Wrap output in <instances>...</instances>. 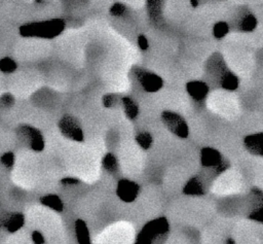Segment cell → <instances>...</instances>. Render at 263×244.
<instances>
[{"label": "cell", "instance_id": "6da1fadb", "mask_svg": "<svg viewBox=\"0 0 263 244\" xmlns=\"http://www.w3.org/2000/svg\"><path fill=\"white\" fill-rule=\"evenodd\" d=\"M65 29L62 19H51L39 22L27 23L20 27V34L24 37H36L52 39L60 35Z\"/></svg>", "mask_w": 263, "mask_h": 244}, {"label": "cell", "instance_id": "7a4b0ae2", "mask_svg": "<svg viewBox=\"0 0 263 244\" xmlns=\"http://www.w3.org/2000/svg\"><path fill=\"white\" fill-rule=\"evenodd\" d=\"M170 231L166 218H159L146 224L137 236L135 244H165Z\"/></svg>", "mask_w": 263, "mask_h": 244}, {"label": "cell", "instance_id": "3957f363", "mask_svg": "<svg viewBox=\"0 0 263 244\" xmlns=\"http://www.w3.org/2000/svg\"><path fill=\"white\" fill-rule=\"evenodd\" d=\"M17 136L19 140L26 146L34 151H42L44 149L43 135L37 128L31 125H20L17 129Z\"/></svg>", "mask_w": 263, "mask_h": 244}, {"label": "cell", "instance_id": "277c9868", "mask_svg": "<svg viewBox=\"0 0 263 244\" xmlns=\"http://www.w3.org/2000/svg\"><path fill=\"white\" fill-rule=\"evenodd\" d=\"M132 74L136 81L140 84L143 90L149 93H156L160 91L164 86V81L157 73L151 72L142 67H134L132 69Z\"/></svg>", "mask_w": 263, "mask_h": 244}, {"label": "cell", "instance_id": "5b68a950", "mask_svg": "<svg viewBox=\"0 0 263 244\" xmlns=\"http://www.w3.org/2000/svg\"><path fill=\"white\" fill-rule=\"evenodd\" d=\"M162 121L170 132H172L180 138H187L189 135V128L182 116L174 112H164L162 114Z\"/></svg>", "mask_w": 263, "mask_h": 244}, {"label": "cell", "instance_id": "8992f818", "mask_svg": "<svg viewBox=\"0 0 263 244\" xmlns=\"http://www.w3.org/2000/svg\"><path fill=\"white\" fill-rule=\"evenodd\" d=\"M59 129L64 137L74 141H83L85 139L84 131L75 118L71 116H65L59 122Z\"/></svg>", "mask_w": 263, "mask_h": 244}, {"label": "cell", "instance_id": "52a82bcc", "mask_svg": "<svg viewBox=\"0 0 263 244\" xmlns=\"http://www.w3.org/2000/svg\"><path fill=\"white\" fill-rule=\"evenodd\" d=\"M200 163L206 168H215L217 172H223L227 168L222 155L212 147H204L200 151Z\"/></svg>", "mask_w": 263, "mask_h": 244}, {"label": "cell", "instance_id": "ba28073f", "mask_svg": "<svg viewBox=\"0 0 263 244\" xmlns=\"http://www.w3.org/2000/svg\"><path fill=\"white\" fill-rule=\"evenodd\" d=\"M139 192H140V187L136 182L130 179H120L118 181L116 195L121 201L126 203L134 202L137 199Z\"/></svg>", "mask_w": 263, "mask_h": 244}, {"label": "cell", "instance_id": "9c48e42d", "mask_svg": "<svg viewBox=\"0 0 263 244\" xmlns=\"http://www.w3.org/2000/svg\"><path fill=\"white\" fill-rule=\"evenodd\" d=\"M207 71L214 75L215 78H217L218 81H220L223 76L230 71L227 68V65L225 63L224 59L219 53H215L210 57L207 62Z\"/></svg>", "mask_w": 263, "mask_h": 244}, {"label": "cell", "instance_id": "30bf717a", "mask_svg": "<svg viewBox=\"0 0 263 244\" xmlns=\"http://www.w3.org/2000/svg\"><path fill=\"white\" fill-rule=\"evenodd\" d=\"M25 225V217L21 212H4L2 220V229L9 233H14Z\"/></svg>", "mask_w": 263, "mask_h": 244}, {"label": "cell", "instance_id": "8fae6325", "mask_svg": "<svg viewBox=\"0 0 263 244\" xmlns=\"http://www.w3.org/2000/svg\"><path fill=\"white\" fill-rule=\"evenodd\" d=\"M186 90L189 96L196 102L203 101L208 93H209V86L202 81H191L187 83Z\"/></svg>", "mask_w": 263, "mask_h": 244}, {"label": "cell", "instance_id": "7c38bea8", "mask_svg": "<svg viewBox=\"0 0 263 244\" xmlns=\"http://www.w3.org/2000/svg\"><path fill=\"white\" fill-rule=\"evenodd\" d=\"M245 147L254 156L263 155V133H255L245 137Z\"/></svg>", "mask_w": 263, "mask_h": 244}, {"label": "cell", "instance_id": "4fadbf2b", "mask_svg": "<svg viewBox=\"0 0 263 244\" xmlns=\"http://www.w3.org/2000/svg\"><path fill=\"white\" fill-rule=\"evenodd\" d=\"M146 7L150 21L159 24L163 19L164 0H146Z\"/></svg>", "mask_w": 263, "mask_h": 244}, {"label": "cell", "instance_id": "5bb4252c", "mask_svg": "<svg viewBox=\"0 0 263 244\" xmlns=\"http://www.w3.org/2000/svg\"><path fill=\"white\" fill-rule=\"evenodd\" d=\"M120 102L122 104V108H123V111H125L127 118L130 120H135L139 114L138 104L129 96L121 97Z\"/></svg>", "mask_w": 263, "mask_h": 244}, {"label": "cell", "instance_id": "9a60e30c", "mask_svg": "<svg viewBox=\"0 0 263 244\" xmlns=\"http://www.w3.org/2000/svg\"><path fill=\"white\" fill-rule=\"evenodd\" d=\"M40 202L42 205L49 207L55 211H58V212L63 211V208H64L63 202H62V200L60 199V197L54 194H49V195L41 197Z\"/></svg>", "mask_w": 263, "mask_h": 244}, {"label": "cell", "instance_id": "2e32d148", "mask_svg": "<svg viewBox=\"0 0 263 244\" xmlns=\"http://www.w3.org/2000/svg\"><path fill=\"white\" fill-rule=\"evenodd\" d=\"M75 235L79 241V244H90L89 232L86 223L82 220L76 221L75 223Z\"/></svg>", "mask_w": 263, "mask_h": 244}, {"label": "cell", "instance_id": "e0dca14e", "mask_svg": "<svg viewBox=\"0 0 263 244\" xmlns=\"http://www.w3.org/2000/svg\"><path fill=\"white\" fill-rule=\"evenodd\" d=\"M183 193L190 196H202L205 194L202 182L197 177H192L183 189Z\"/></svg>", "mask_w": 263, "mask_h": 244}, {"label": "cell", "instance_id": "ac0fdd59", "mask_svg": "<svg viewBox=\"0 0 263 244\" xmlns=\"http://www.w3.org/2000/svg\"><path fill=\"white\" fill-rule=\"evenodd\" d=\"M257 19L253 13L247 11L243 14V17L240 20V29L245 32H251L257 27Z\"/></svg>", "mask_w": 263, "mask_h": 244}, {"label": "cell", "instance_id": "d6986e66", "mask_svg": "<svg viewBox=\"0 0 263 244\" xmlns=\"http://www.w3.org/2000/svg\"><path fill=\"white\" fill-rule=\"evenodd\" d=\"M220 86L227 91H235L239 87V78L231 71H228L219 81Z\"/></svg>", "mask_w": 263, "mask_h": 244}, {"label": "cell", "instance_id": "ffe728a7", "mask_svg": "<svg viewBox=\"0 0 263 244\" xmlns=\"http://www.w3.org/2000/svg\"><path fill=\"white\" fill-rule=\"evenodd\" d=\"M102 166L103 168L110 172V173H114L118 170V161L117 158L113 155V154H106L105 157L102 160Z\"/></svg>", "mask_w": 263, "mask_h": 244}, {"label": "cell", "instance_id": "44dd1931", "mask_svg": "<svg viewBox=\"0 0 263 244\" xmlns=\"http://www.w3.org/2000/svg\"><path fill=\"white\" fill-rule=\"evenodd\" d=\"M18 68V64L10 57H4L0 59V71L2 73H12Z\"/></svg>", "mask_w": 263, "mask_h": 244}, {"label": "cell", "instance_id": "7402d4cb", "mask_svg": "<svg viewBox=\"0 0 263 244\" xmlns=\"http://www.w3.org/2000/svg\"><path fill=\"white\" fill-rule=\"evenodd\" d=\"M136 141L138 145L142 147L143 149H148L151 147L153 143V138L150 133L148 132H142L140 134H138L136 137Z\"/></svg>", "mask_w": 263, "mask_h": 244}, {"label": "cell", "instance_id": "603a6c76", "mask_svg": "<svg viewBox=\"0 0 263 244\" xmlns=\"http://www.w3.org/2000/svg\"><path fill=\"white\" fill-rule=\"evenodd\" d=\"M229 31V26L225 22L216 23L213 27V35L216 38H223Z\"/></svg>", "mask_w": 263, "mask_h": 244}, {"label": "cell", "instance_id": "cb8c5ba5", "mask_svg": "<svg viewBox=\"0 0 263 244\" xmlns=\"http://www.w3.org/2000/svg\"><path fill=\"white\" fill-rule=\"evenodd\" d=\"M15 103V99L12 94L4 93L0 96V110L6 111L11 109Z\"/></svg>", "mask_w": 263, "mask_h": 244}, {"label": "cell", "instance_id": "d4e9b609", "mask_svg": "<svg viewBox=\"0 0 263 244\" xmlns=\"http://www.w3.org/2000/svg\"><path fill=\"white\" fill-rule=\"evenodd\" d=\"M0 163L2 164L5 169L10 170L14 165V155L11 151H6L2 156H0Z\"/></svg>", "mask_w": 263, "mask_h": 244}, {"label": "cell", "instance_id": "484cf974", "mask_svg": "<svg viewBox=\"0 0 263 244\" xmlns=\"http://www.w3.org/2000/svg\"><path fill=\"white\" fill-rule=\"evenodd\" d=\"M120 98L121 97H119L117 94H106L103 96L102 102L105 108L111 109L120 101Z\"/></svg>", "mask_w": 263, "mask_h": 244}, {"label": "cell", "instance_id": "4316f807", "mask_svg": "<svg viewBox=\"0 0 263 244\" xmlns=\"http://www.w3.org/2000/svg\"><path fill=\"white\" fill-rule=\"evenodd\" d=\"M128 12V8L125 4L116 2L110 7V13L114 17H123Z\"/></svg>", "mask_w": 263, "mask_h": 244}, {"label": "cell", "instance_id": "83f0119b", "mask_svg": "<svg viewBox=\"0 0 263 244\" xmlns=\"http://www.w3.org/2000/svg\"><path fill=\"white\" fill-rule=\"evenodd\" d=\"M31 238H32L34 244H44L45 242L43 235L39 231H34L32 235H31Z\"/></svg>", "mask_w": 263, "mask_h": 244}, {"label": "cell", "instance_id": "f1b7e54d", "mask_svg": "<svg viewBox=\"0 0 263 244\" xmlns=\"http://www.w3.org/2000/svg\"><path fill=\"white\" fill-rule=\"evenodd\" d=\"M138 44H139V47H140L141 50L145 51L148 49V40L147 38L144 36V35H140L138 37Z\"/></svg>", "mask_w": 263, "mask_h": 244}, {"label": "cell", "instance_id": "f546056e", "mask_svg": "<svg viewBox=\"0 0 263 244\" xmlns=\"http://www.w3.org/2000/svg\"><path fill=\"white\" fill-rule=\"evenodd\" d=\"M61 182L63 185H77L80 184V179L74 178V177H66L61 180Z\"/></svg>", "mask_w": 263, "mask_h": 244}, {"label": "cell", "instance_id": "4dcf8cb0", "mask_svg": "<svg viewBox=\"0 0 263 244\" xmlns=\"http://www.w3.org/2000/svg\"><path fill=\"white\" fill-rule=\"evenodd\" d=\"M250 218L253 219V220H255V221L261 222V221H262V209L259 208L258 210L254 211V212L252 213V215L250 216Z\"/></svg>", "mask_w": 263, "mask_h": 244}, {"label": "cell", "instance_id": "1f68e13d", "mask_svg": "<svg viewBox=\"0 0 263 244\" xmlns=\"http://www.w3.org/2000/svg\"><path fill=\"white\" fill-rule=\"evenodd\" d=\"M190 2L192 4V6H197L198 5V1H197V0H190Z\"/></svg>", "mask_w": 263, "mask_h": 244}, {"label": "cell", "instance_id": "d6a6232c", "mask_svg": "<svg viewBox=\"0 0 263 244\" xmlns=\"http://www.w3.org/2000/svg\"><path fill=\"white\" fill-rule=\"evenodd\" d=\"M226 244H236V243H235V241H234L233 239H231V238H228L227 241H226Z\"/></svg>", "mask_w": 263, "mask_h": 244}]
</instances>
